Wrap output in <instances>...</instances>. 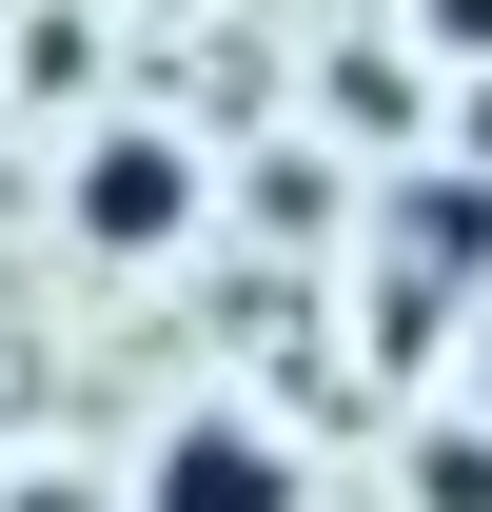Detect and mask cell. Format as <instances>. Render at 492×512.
Returning a JSON list of instances; mask_svg holds the SVG:
<instances>
[{
  "mask_svg": "<svg viewBox=\"0 0 492 512\" xmlns=\"http://www.w3.org/2000/svg\"><path fill=\"white\" fill-rule=\"evenodd\" d=\"M138 512H315V473L256 434V414H178L158 473H138Z\"/></svg>",
  "mask_w": 492,
  "mask_h": 512,
  "instance_id": "cell-1",
  "label": "cell"
},
{
  "mask_svg": "<svg viewBox=\"0 0 492 512\" xmlns=\"http://www.w3.org/2000/svg\"><path fill=\"white\" fill-rule=\"evenodd\" d=\"M178 217H197V158H178V138H99V158H79V237H99V256H158Z\"/></svg>",
  "mask_w": 492,
  "mask_h": 512,
  "instance_id": "cell-2",
  "label": "cell"
},
{
  "mask_svg": "<svg viewBox=\"0 0 492 512\" xmlns=\"http://www.w3.org/2000/svg\"><path fill=\"white\" fill-rule=\"evenodd\" d=\"M433 40H473V60H492V0H433Z\"/></svg>",
  "mask_w": 492,
  "mask_h": 512,
  "instance_id": "cell-3",
  "label": "cell"
}]
</instances>
